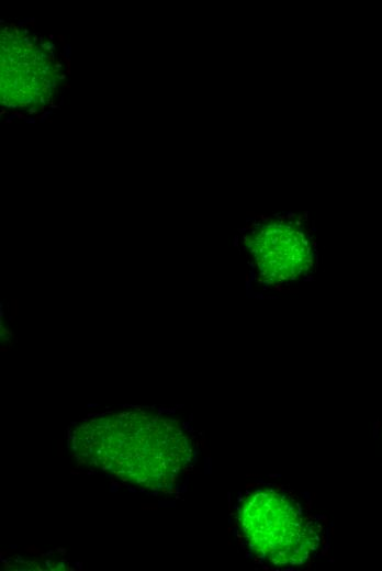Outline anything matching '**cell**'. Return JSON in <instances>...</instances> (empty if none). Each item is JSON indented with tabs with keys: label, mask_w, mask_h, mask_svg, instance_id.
Segmentation results:
<instances>
[{
	"label": "cell",
	"mask_w": 382,
	"mask_h": 571,
	"mask_svg": "<svg viewBox=\"0 0 382 571\" xmlns=\"http://www.w3.org/2000/svg\"><path fill=\"white\" fill-rule=\"evenodd\" d=\"M71 448L78 463L158 492L176 485L192 456L178 421L141 410L82 422L72 432Z\"/></svg>",
	"instance_id": "6da1fadb"
},
{
	"label": "cell",
	"mask_w": 382,
	"mask_h": 571,
	"mask_svg": "<svg viewBox=\"0 0 382 571\" xmlns=\"http://www.w3.org/2000/svg\"><path fill=\"white\" fill-rule=\"evenodd\" d=\"M241 535L257 558L277 567L304 563L317 549L321 529L288 493L259 489L240 503Z\"/></svg>",
	"instance_id": "7a4b0ae2"
},
{
	"label": "cell",
	"mask_w": 382,
	"mask_h": 571,
	"mask_svg": "<svg viewBox=\"0 0 382 571\" xmlns=\"http://www.w3.org/2000/svg\"><path fill=\"white\" fill-rule=\"evenodd\" d=\"M60 67L47 43L29 30L7 27L1 34V102L7 107L41 110L54 99Z\"/></svg>",
	"instance_id": "3957f363"
},
{
	"label": "cell",
	"mask_w": 382,
	"mask_h": 571,
	"mask_svg": "<svg viewBox=\"0 0 382 571\" xmlns=\"http://www.w3.org/2000/svg\"><path fill=\"white\" fill-rule=\"evenodd\" d=\"M244 243L259 280L266 284L295 281L314 266V240L294 216H272L252 224Z\"/></svg>",
	"instance_id": "277c9868"
}]
</instances>
